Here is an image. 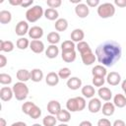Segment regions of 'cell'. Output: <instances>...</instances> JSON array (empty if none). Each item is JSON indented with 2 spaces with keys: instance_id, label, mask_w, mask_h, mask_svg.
Returning <instances> with one entry per match:
<instances>
[{
  "instance_id": "1",
  "label": "cell",
  "mask_w": 126,
  "mask_h": 126,
  "mask_svg": "<svg viewBox=\"0 0 126 126\" xmlns=\"http://www.w3.org/2000/svg\"><path fill=\"white\" fill-rule=\"evenodd\" d=\"M121 46L114 40L103 41L95 48V56L97 61L106 67L113 66L121 58Z\"/></svg>"
},
{
  "instance_id": "2",
  "label": "cell",
  "mask_w": 126,
  "mask_h": 126,
  "mask_svg": "<svg viewBox=\"0 0 126 126\" xmlns=\"http://www.w3.org/2000/svg\"><path fill=\"white\" fill-rule=\"evenodd\" d=\"M44 15V11L40 5H34L26 12V19L30 23H34Z\"/></svg>"
},
{
  "instance_id": "3",
  "label": "cell",
  "mask_w": 126,
  "mask_h": 126,
  "mask_svg": "<svg viewBox=\"0 0 126 126\" xmlns=\"http://www.w3.org/2000/svg\"><path fill=\"white\" fill-rule=\"evenodd\" d=\"M13 93H14V96L16 97V99L18 100H24L27 98L28 94H29V88L28 86L23 83V82H18L16 84H14L13 86Z\"/></svg>"
},
{
  "instance_id": "4",
  "label": "cell",
  "mask_w": 126,
  "mask_h": 126,
  "mask_svg": "<svg viewBox=\"0 0 126 126\" xmlns=\"http://www.w3.org/2000/svg\"><path fill=\"white\" fill-rule=\"evenodd\" d=\"M114 14H115V7L112 3L109 2L102 3L99 4V6L97 7V15L102 19L111 18Z\"/></svg>"
},
{
  "instance_id": "5",
  "label": "cell",
  "mask_w": 126,
  "mask_h": 126,
  "mask_svg": "<svg viewBox=\"0 0 126 126\" xmlns=\"http://www.w3.org/2000/svg\"><path fill=\"white\" fill-rule=\"evenodd\" d=\"M75 13L76 15L79 17V18H86L87 16H89L90 14V9L88 7L87 4H84V3H80L78 5H76L75 7Z\"/></svg>"
},
{
  "instance_id": "6",
  "label": "cell",
  "mask_w": 126,
  "mask_h": 126,
  "mask_svg": "<svg viewBox=\"0 0 126 126\" xmlns=\"http://www.w3.org/2000/svg\"><path fill=\"white\" fill-rule=\"evenodd\" d=\"M88 109L92 113H97L101 109V101H100V99L96 98V97L91 98V100L89 101V104H88Z\"/></svg>"
},
{
  "instance_id": "7",
  "label": "cell",
  "mask_w": 126,
  "mask_h": 126,
  "mask_svg": "<svg viewBox=\"0 0 126 126\" xmlns=\"http://www.w3.org/2000/svg\"><path fill=\"white\" fill-rule=\"evenodd\" d=\"M30 29H29V24L26 22V21H20L17 26H16V29H15V32H16V34L19 35V36H24L27 32H29Z\"/></svg>"
},
{
  "instance_id": "8",
  "label": "cell",
  "mask_w": 126,
  "mask_h": 126,
  "mask_svg": "<svg viewBox=\"0 0 126 126\" xmlns=\"http://www.w3.org/2000/svg\"><path fill=\"white\" fill-rule=\"evenodd\" d=\"M61 104L57 100H50L47 103V111L51 115H57L61 111Z\"/></svg>"
},
{
  "instance_id": "9",
  "label": "cell",
  "mask_w": 126,
  "mask_h": 126,
  "mask_svg": "<svg viewBox=\"0 0 126 126\" xmlns=\"http://www.w3.org/2000/svg\"><path fill=\"white\" fill-rule=\"evenodd\" d=\"M30 48L34 53H41L44 50V43L39 39H32L30 43Z\"/></svg>"
},
{
  "instance_id": "10",
  "label": "cell",
  "mask_w": 126,
  "mask_h": 126,
  "mask_svg": "<svg viewBox=\"0 0 126 126\" xmlns=\"http://www.w3.org/2000/svg\"><path fill=\"white\" fill-rule=\"evenodd\" d=\"M28 33H29V36L31 38H32V39H39L43 35V30H42V28H40L38 26H33V27H32L30 29Z\"/></svg>"
},
{
  "instance_id": "11",
  "label": "cell",
  "mask_w": 126,
  "mask_h": 126,
  "mask_svg": "<svg viewBox=\"0 0 126 126\" xmlns=\"http://www.w3.org/2000/svg\"><path fill=\"white\" fill-rule=\"evenodd\" d=\"M121 81V76L117 72H110L106 75V82L110 86H117Z\"/></svg>"
},
{
  "instance_id": "12",
  "label": "cell",
  "mask_w": 126,
  "mask_h": 126,
  "mask_svg": "<svg viewBox=\"0 0 126 126\" xmlns=\"http://www.w3.org/2000/svg\"><path fill=\"white\" fill-rule=\"evenodd\" d=\"M14 95V93H13V89L9 88V87H3L1 90H0V98L3 100V101H9L12 99Z\"/></svg>"
},
{
  "instance_id": "13",
  "label": "cell",
  "mask_w": 126,
  "mask_h": 126,
  "mask_svg": "<svg viewBox=\"0 0 126 126\" xmlns=\"http://www.w3.org/2000/svg\"><path fill=\"white\" fill-rule=\"evenodd\" d=\"M59 80H60V78H59L58 74L55 73V72H49V73L46 75V77H45V82H46V84H47L48 86H50V87L56 86V85L59 83Z\"/></svg>"
},
{
  "instance_id": "14",
  "label": "cell",
  "mask_w": 126,
  "mask_h": 126,
  "mask_svg": "<svg viewBox=\"0 0 126 126\" xmlns=\"http://www.w3.org/2000/svg\"><path fill=\"white\" fill-rule=\"evenodd\" d=\"M97 94H98V96H99L101 99L105 100V101L110 100L111 97H112V92L110 91V89H108V88H106V87H101V88H99L98 91H97Z\"/></svg>"
},
{
  "instance_id": "15",
  "label": "cell",
  "mask_w": 126,
  "mask_h": 126,
  "mask_svg": "<svg viewBox=\"0 0 126 126\" xmlns=\"http://www.w3.org/2000/svg\"><path fill=\"white\" fill-rule=\"evenodd\" d=\"M81 86H82V80L80 78H78V77H71L67 81V87L70 90L76 91L79 88H81Z\"/></svg>"
},
{
  "instance_id": "16",
  "label": "cell",
  "mask_w": 126,
  "mask_h": 126,
  "mask_svg": "<svg viewBox=\"0 0 126 126\" xmlns=\"http://www.w3.org/2000/svg\"><path fill=\"white\" fill-rule=\"evenodd\" d=\"M81 58H82V61L85 65H92L93 63H94L95 59H96V56L93 53V51H90V52H86V53H83L81 54Z\"/></svg>"
},
{
  "instance_id": "17",
  "label": "cell",
  "mask_w": 126,
  "mask_h": 126,
  "mask_svg": "<svg viewBox=\"0 0 126 126\" xmlns=\"http://www.w3.org/2000/svg\"><path fill=\"white\" fill-rule=\"evenodd\" d=\"M85 37V32L81 29H75L71 32V40L74 42H81Z\"/></svg>"
},
{
  "instance_id": "18",
  "label": "cell",
  "mask_w": 126,
  "mask_h": 126,
  "mask_svg": "<svg viewBox=\"0 0 126 126\" xmlns=\"http://www.w3.org/2000/svg\"><path fill=\"white\" fill-rule=\"evenodd\" d=\"M17 79L19 80V82H23L26 83L27 81L31 80V71L27 70V69H20L17 72Z\"/></svg>"
},
{
  "instance_id": "19",
  "label": "cell",
  "mask_w": 126,
  "mask_h": 126,
  "mask_svg": "<svg viewBox=\"0 0 126 126\" xmlns=\"http://www.w3.org/2000/svg\"><path fill=\"white\" fill-rule=\"evenodd\" d=\"M58 53H59V48L55 44H50L49 46H47V48L45 50V55L49 59L56 58Z\"/></svg>"
},
{
  "instance_id": "20",
  "label": "cell",
  "mask_w": 126,
  "mask_h": 126,
  "mask_svg": "<svg viewBox=\"0 0 126 126\" xmlns=\"http://www.w3.org/2000/svg\"><path fill=\"white\" fill-rule=\"evenodd\" d=\"M113 104L118 108H122L126 106V96L122 94H117L113 97Z\"/></svg>"
},
{
  "instance_id": "21",
  "label": "cell",
  "mask_w": 126,
  "mask_h": 126,
  "mask_svg": "<svg viewBox=\"0 0 126 126\" xmlns=\"http://www.w3.org/2000/svg\"><path fill=\"white\" fill-rule=\"evenodd\" d=\"M43 79V72L38 69V68H34L31 71V80L32 82L38 83Z\"/></svg>"
},
{
  "instance_id": "22",
  "label": "cell",
  "mask_w": 126,
  "mask_h": 126,
  "mask_svg": "<svg viewBox=\"0 0 126 126\" xmlns=\"http://www.w3.org/2000/svg\"><path fill=\"white\" fill-rule=\"evenodd\" d=\"M102 114L105 116H111L113 115L115 111V105L112 102H105L102 105Z\"/></svg>"
},
{
  "instance_id": "23",
  "label": "cell",
  "mask_w": 126,
  "mask_h": 126,
  "mask_svg": "<svg viewBox=\"0 0 126 126\" xmlns=\"http://www.w3.org/2000/svg\"><path fill=\"white\" fill-rule=\"evenodd\" d=\"M58 11L56 9H52V8H47L45 11H44V17L49 20V21H57L58 20Z\"/></svg>"
},
{
  "instance_id": "24",
  "label": "cell",
  "mask_w": 126,
  "mask_h": 126,
  "mask_svg": "<svg viewBox=\"0 0 126 126\" xmlns=\"http://www.w3.org/2000/svg\"><path fill=\"white\" fill-rule=\"evenodd\" d=\"M54 27H55V30H56L57 32H64V31H66L67 28H68V22H67L66 19L60 18V19H58L57 21H55Z\"/></svg>"
},
{
  "instance_id": "25",
  "label": "cell",
  "mask_w": 126,
  "mask_h": 126,
  "mask_svg": "<svg viewBox=\"0 0 126 126\" xmlns=\"http://www.w3.org/2000/svg\"><path fill=\"white\" fill-rule=\"evenodd\" d=\"M94 94H95L94 88L91 85H86L85 87L82 88V94L87 98H93Z\"/></svg>"
},
{
  "instance_id": "26",
  "label": "cell",
  "mask_w": 126,
  "mask_h": 126,
  "mask_svg": "<svg viewBox=\"0 0 126 126\" xmlns=\"http://www.w3.org/2000/svg\"><path fill=\"white\" fill-rule=\"evenodd\" d=\"M56 118H57V120H59L60 122L66 123V122L70 121V119H71L70 111H68V110H66V109H61V111L56 115Z\"/></svg>"
},
{
  "instance_id": "27",
  "label": "cell",
  "mask_w": 126,
  "mask_h": 126,
  "mask_svg": "<svg viewBox=\"0 0 126 126\" xmlns=\"http://www.w3.org/2000/svg\"><path fill=\"white\" fill-rule=\"evenodd\" d=\"M14 49V43L11 40H1L0 50L2 52H11Z\"/></svg>"
},
{
  "instance_id": "28",
  "label": "cell",
  "mask_w": 126,
  "mask_h": 126,
  "mask_svg": "<svg viewBox=\"0 0 126 126\" xmlns=\"http://www.w3.org/2000/svg\"><path fill=\"white\" fill-rule=\"evenodd\" d=\"M92 74H93V76L104 77V76L107 75V71H106L105 67H103L102 65H95L92 69Z\"/></svg>"
},
{
  "instance_id": "29",
  "label": "cell",
  "mask_w": 126,
  "mask_h": 126,
  "mask_svg": "<svg viewBox=\"0 0 126 126\" xmlns=\"http://www.w3.org/2000/svg\"><path fill=\"white\" fill-rule=\"evenodd\" d=\"M12 20V14L7 11V10H2L0 11V23L2 25L9 24Z\"/></svg>"
},
{
  "instance_id": "30",
  "label": "cell",
  "mask_w": 126,
  "mask_h": 126,
  "mask_svg": "<svg viewBox=\"0 0 126 126\" xmlns=\"http://www.w3.org/2000/svg\"><path fill=\"white\" fill-rule=\"evenodd\" d=\"M62 59L63 61L67 62V63H72L73 61H75L76 59V51H67V52H62Z\"/></svg>"
},
{
  "instance_id": "31",
  "label": "cell",
  "mask_w": 126,
  "mask_h": 126,
  "mask_svg": "<svg viewBox=\"0 0 126 126\" xmlns=\"http://www.w3.org/2000/svg\"><path fill=\"white\" fill-rule=\"evenodd\" d=\"M47 41L50 44H55L60 41V34L57 32H51L47 34Z\"/></svg>"
},
{
  "instance_id": "32",
  "label": "cell",
  "mask_w": 126,
  "mask_h": 126,
  "mask_svg": "<svg viewBox=\"0 0 126 126\" xmlns=\"http://www.w3.org/2000/svg\"><path fill=\"white\" fill-rule=\"evenodd\" d=\"M75 43L72 40H65L61 43V49L62 52H67V51H73L75 50Z\"/></svg>"
},
{
  "instance_id": "33",
  "label": "cell",
  "mask_w": 126,
  "mask_h": 126,
  "mask_svg": "<svg viewBox=\"0 0 126 126\" xmlns=\"http://www.w3.org/2000/svg\"><path fill=\"white\" fill-rule=\"evenodd\" d=\"M66 107L68 109V111L71 112H76L78 111V105H77V100L76 97H71L67 100L66 102Z\"/></svg>"
},
{
  "instance_id": "34",
  "label": "cell",
  "mask_w": 126,
  "mask_h": 126,
  "mask_svg": "<svg viewBox=\"0 0 126 126\" xmlns=\"http://www.w3.org/2000/svg\"><path fill=\"white\" fill-rule=\"evenodd\" d=\"M77 49H78V51L80 52V54H83V53H86V52H90V51H92V49H91V47H90V45H89V43L88 42H86V41H81V42H78V44H77Z\"/></svg>"
},
{
  "instance_id": "35",
  "label": "cell",
  "mask_w": 126,
  "mask_h": 126,
  "mask_svg": "<svg viewBox=\"0 0 126 126\" xmlns=\"http://www.w3.org/2000/svg\"><path fill=\"white\" fill-rule=\"evenodd\" d=\"M30 43H31V42L29 41L28 38H26V37H20V38L17 40L16 45H17V47H18L19 49L25 50L26 48H28V47L30 46Z\"/></svg>"
},
{
  "instance_id": "36",
  "label": "cell",
  "mask_w": 126,
  "mask_h": 126,
  "mask_svg": "<svg viewBox=\"0 0 126 126\" xmlns=\"http://www.w3.org/2000/svg\"><path fill=\"white\" fill-rule=\"evenodd\" d=\"M57 122V119L55 118L54 115H46L43 119H42V124L44 126H55Z\"/></svg>"
},
{
  "instance_id": "37",
  "label": "cell",
  "mask_w": 126,
  "mask_h": 126,
  "mask_svg": "<svg viewBox=\"0 0 126 126\" xmlns=\"http://www.w3.org/2000/svg\"><path fill=\"white\" fill-rule=\"evenodd\" d=\"M40 115H41V109L35 104L32 109H31V111L29 112V116L31 117V118H32V119H37V118H39L40 117Z\"/></svg>"
},
{
  "instance_id": "38",
  "label": "cell",
  "mask_w": 126,
  "mask_h": 126,
  "mask_svg": "<svg viewBox=\"0 0 126 126\" xmlns=\"http://www.w3.org/2000/svg\"><path fill=\"white\" fill-rule=\"evenodd\" d=\"M58 76H59L60 79H68L71 76V70L67 67L61 68L58 72Z\"/></svg>"
},
{
  "instance_id": "39",
  "label": "cell",
  "mask_w": 126,
  "mask_h": 126,
  "mask_svg": "<svg viewBox=\"0 0 126 126\" xmlns=\"http://www.w3.org/2000/svg\"><path fill=\"white\" fill-rule=\"evenodd\" d=\"M12 83V77L6 73L0 74V84L2 85H9Z\"/></svg>"
},
{
  "instance_id": "40",
  "label": "cell",
  "mask_w": 126,
  "mask_h": 126,
  "mask_svg": "<svg viewBox=\"0 0 126 126\" xmlns=\"http://www.w3.org/2000/svg\"><path fill=\"white\" fill-rule=\"evenodd\" d=\"M34 105H35V103H34V102H32V101L24 102V104L22 105V111H23L25 114L29 115V112L31 111V109H32Z\"/></svg>"
},
{
  "instance_id": "41",
  "label": "cell",
  "mask_w": 126,
  "mask_h": 126,
  "mask_svg": "<svg viewBox=\"0 0 126 126\" xmlns=\"http://www.w3.org/2000/svg\"><path fill=\"white\" fill-rule=\"evenodd\" d=\"M104 82H105L104 77L94 76V78H93V84L94 85V87H99V88H101V87L103 86Z\"/></svg>"
},
{
  "instance_id": "42",
  "label": "cell",
  "mask_w": 126,
  "mask_h": 126,
  "mask_svg": "<svg viewBox=\"0 0 126 126\" xmlns=\"http://www.w3.org/2000/svg\"><path fill=\"white\" fill-rule=\"evenodd\" d=\"M77 105H78V111H82L86 107V99L83 96H76Z\"/></svg>"
},
{
  "instance_id": "43",
  "label": "cell",
  "mask_w": 126,
  "mask_h": 126,
  "mask_svg": "<svg viewBox=\"0 0 126 126\" xmlns=\"http://www.w3.org/2000/svg\"><path fill=\"white\" fill-rule=\"evenodd\" d=\"M46 4H47V6H49V8L55 9V8H58L61 6L62 1L61 0H47Z\"/></svg>"
},
{
  "instance_id": "44",
  "label": "cell",
  "mask_w": 126,
  "mask_h": 126,
  "mask_svg": "<svg viewBox=\"0 0 126 126\" xmlns=\"http://www.w3.org/2000/svg\"><path fill=\"white\" fill-rule=\"evenodd\" d=\"M97 126H112V124L107 118H101L97 121Z\"/></svg>"
},
{
  "instance_id": "45",
  "label": "cell",
  "mask_w": 126,
  "mask_h": 126,
  "mask_svg": "<svg viewBox=\"0 0 126 126\" xmlns=\"http://www.w3.org/2000/svg\"><path fill=\"white\" fill-rule=\"evenodd\" d=\"M86 4L88 7H98L99 6V0H87Z\"/></svg>"
},
{
  "instance_id": "46",
  "label": "cell",
  "mask_w": 126,
  "mask_h": 126,
  "mask_svg": "<svg viewBox=\"0 0 126 126\" xmlns=\"http://www.w3.org/2000/svg\"><path fill=\"white\" fill-rule=\"evenodd\" d=\"M7 64V58L5 55L3 54H0V68H3L5 67Z\"/></svg>"
},
{
  "instance_id": "47",
  "label": "cell",
  "mask_w": 126,
  "mask_h": 126,
  "mask_svg": "<svg viewBox=\"0 0 126 126\" xmlns=\"http://www.w3.org/2000/svg\"><path fill=\"white\" fill-rule=\"evenodd\" d=\"M32 3H33V0H23V3H22V5H21V7H23V8H28L29 6L32 5Z\"/></svg>"
},
{
  "instance_id": "48",
  "label": "cell",
  "mask_w": 126,
  "mask_h": 126,
  "mask_svg": "<svg viewBox=\"0 0 126 126\" xmlns=\"http://www.w3.org/2000/svg\"><path fill=\"white\" fill-rule=\"evenodd\" d=\"M114 4L117 5L118 7L124 8V7H126V0H115L114 1Z\"/></svg>"
},
{
  "instance_id": "49",
  "label": "cell",
  "mask_w": 126,
  "mask_h": 126,
  "mask_svg": "<svg viewBox=\"0 0 126 126\" xmlns=\"http://www.w3.org/2000/svg\"><path fill=\"white\" fill-rule=\"evenodd\" d=\"M112 126H126V124H125V122H124L123 120H121V119H116V120L113 122Z\"/></svg>"
},
{
  "instance_id": "50",
  "label": "cell",
  "mask_w": 126,
  "mask_h": 126,
  "mask_svg": "<svg viewBox=\"0 0 126 126\" xmlns=\"http://www.w3.org/2000/svg\"><path fill=\"white\" fill-rule=\"evenodd\" d=\"M9 3L13 6H21L23 3V0H10Z\"/></svg>"
},
{
  "instance_id": "51",
  "label": "cell",
  "mask_w": 126,
  "mask_h": 126,
  "mask_svg": "<svg viewBox=\"0 0 126 126\" xmlns=\"http://www.w3.org/2000/svg\"><path fill=\"white\" fill-rule=\"evenodd\" d=\"M79 126H93V124L88 120H84L79 124Z\"/></svg>"
},
{
  "instance_id": "52",
  "label": "cell",
  "mask_w": 126,
  "mask_h": 126,
  "mask_svg": "<svg viewBox=\"0 0 126 126\" xmlns=\"http://www.w3.org/2000/svg\"><path fill=\"white\" fill-rule=\"evenodd\" d=\"M11 126H27V124L25 122H23V121H18V122L13 123Z\"/></svg>"
},
{
  "instance_id": "53",
  "label": "cell",
  "mask_w": 126,
  "mask_h": 126,
  "mask_svg": "<svg viewBox=\"0 0 126 126\" xmlns=\"http://www.w3.org/2000/svg\"><path fill=\"white\" fill-rule=\"evenodd\" d=\"M121 88H122V90H123L124 92H126V79L122 82V84H121Z\"/></svg>"
},
{
  "instance_id": "54",
  "label": "cell",
  "mask_w": 126,
  "mask_h": 126,
  "mask_svg": "<svg viewBox=\"0 0 126 126\" xmlns=\"http://www.w3.org/2000/svg\"><path fill=\"white\" fill-rule=\"evenodd\" d=\"M0 126H6V120L4 118H0Z\"/></svg>"
},
{
  "instance_id": "55",
  "label": "cell",
  "mask_w": 126,
  "mask_h": 126,
  "mask_svg": "<svg viewBox=\"0 0 126 126\" xmlns=\"http://www.w3.org/2000/svg\"><path fill=\"white\" fill-rule=\"evenodd\" d=\"M70 2H71V3H75V4H77V5H78V4H80V3H81V0H77V1L70 0Z\"/></svg>"
},
{
  "instance_id": "56",
  "label": "cell",
  "mask_w": 126,
  "mask_h": 126,
  "mask_svg": "<svg viewBox=\"0 0 126 126\" xmlns=\"http://www.w3.org/2000/svg\"><path fill=\"white\" fill-rule=\"evenodd\" d=\"M58 126H68V125L65 124V123H62V124H60V125H58Z\"/></svg>"
},
{
  "instance_id": "57",
  "label": "cell",
  "mask_w": 126,
  "mask_h": 126,
  "mask_svg": "<svg viewBox=\"0 0 126 126\" xmlns=\"http://www.w3.org/2000/svg\"><path fill=\"white\" fill-rule=\"evenodd\" d=\"M32 126H41V125H40V124H38V123H35V124H33Z\"/></svg>"
},
{
  "instance_id": "58",
  "label": "cell",
  "mask_w": 126,
  "mask_h": 126,
  "mask_svg": "<svg viewBox=\"0 0 126 126\" xmlns=\"http://www.w3.org/2000/svg\"><path fill=\"white\" fill-rule=\"evenodd\" d=\"M124 93H125V96H126V92H124Z\"/></svg>"
}]
</instances>
